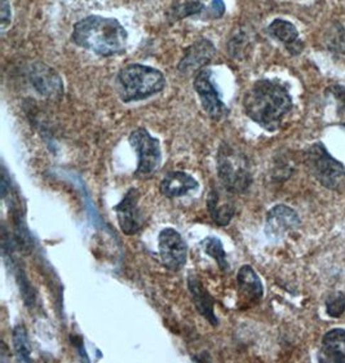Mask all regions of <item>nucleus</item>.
Wrapping results in <instances>:
<instances>
[{
  "label": "nucleus",
  "mask_w": 345,
  "mask_h": 363,
  "mask_svg": "<svg viewBox=\"0 0 345 363\" xmlns=\"http://www.w3.org/2000/svg\"><path fill=\"white\" fill-rule=\"evenodd\" d=\"M246 114L266 131L280 128L286 114L292 109V99L288 88L270 79L253 83L243 99Z\"/></svg>",
  "instance_id": "obj_1"
},
{
  "label": "nucleus",
  "mask_w": 345,
  "mask_h": 363,
  "mask_svg": "<svg viewBox=\"0 0 345 363\" xmlns=\"http://www.w3.org/2000/svg\"><path fill=\"white\" fill-rule=\"evenodd\" d=\"M127 39V30L121 22L102 16H88L77 22L72 34V43L104 57L124 52Z\"/></svg>",
  "instance_id": "obj_2"
},
{
  "label": "nucleus",
  "mask_w": 345,
  "mask_h": 363,
  "mask_svg": "<svg viewBox=\"0 0 345 363\" xmlns=\"http://www.w3.org/2000/svg\"><path fill=\"white\" fill-rule=\"evenodd\" d=\"M116 83L121 100L128 104L162 92L165 87V78L155 67L131 64L119 72Z\"/></svg>",
  "instance_id": "obj_3"
},
{
  "label": "nucleus",
  "mask_w": 345,
  "mask_h": 363,
  "mask_svg": "<svg viewBox=\"0 0 345 363\" xmlns=\"http://www.w3.org/2000/svg\"><path fill=\"white\" fill-rule=\"evenodd\" d=\"M217 174L224 188L233 194H242L251 186L252 174L248 160L230 145H221L219 149Z\"/></svg>",
  "instance_id": "obj_4"
},
{
  "label": "nucleus",
  "mask_w": 345,
  "mask_h": 363,
  "mask_svg": "<svg viewBox=\"0 0 345 363\" xmlns=\"http://www.w3.org/2000/svg\"><path fill=\"white\" fill-rule=\"evenodd\" d=\"M305 164L324 188L339 190L344 186L345 169L343 164L334 160L322 144H314L307 150Z\"/></svg>",
  "instance_id": "obj_5"
},
{
  "label": "nucleus",
  "mask_w": 345,
  "mask_h": 363,
  "mask_svg": "<svg viewBox=\"0 0 345 363\" xmlns=\"http://www.w3.org/2000/svg\"><path fill=\"white\" fill-rule=\"evenodd\" d=\"M130 144L137 154L135 177L149 179L155 174L162 163V150L158 138H153L145 128L131 132Z\"/></svg>",
  "instance_id": "obj_6"
},
{
  "label": "nucleus",
  "mask_w": 345,
  "mask_h": 363,
  "mask_svg": "<svg viewBox=\"0 0 345 363\" xmlns=\"http://www.w3.org/2000/svg\"><path fill=\"white\" fill-rule=\"evenodd\" d=\"M195 89L201 100L202 108L211 119L220 121L229 114V109L216 88L212 72L207 67H203L195 74Z\"/></svg>",
  "instance_id": "obj_7"
},
{
  "label": "nucleus",
  "mask_w": 345,
  "mask_h": 363,
  "mask_svg": "<svg viewBox=\"0 0 345 363\" xmlns=\"http://www.w3.org/2000/svg\"><path fill=\"white\" fill-rule=\"evenodd\" d=\"M160 260L171 272H179L187 262V246L180 233L173 228H165L158 235Z\"/></svg>",
  "instance_id": "obj_8"
},
{
  "label": "nucleus",
  "mask_w": 345,
  "mask_h": 363,
  "mask_svg": "<svg viewBox=\"0 0 345 363\" xmlns=\"http://www.w3.org/2000/svg\"><path fill=\"white\" fill-rule=\"evenodd\" d=\"M140 191L131 188L122 201L114 207L119 228L126 235H135L144 225V215L140 210Z\"/></svg>",
  "instance_id": "obj_9"
},
{
  "label": "nucleus",
  "mask_w": 345,
  "mask_h": 363,
  "mask_svg": "<svg viewBox=\"0 0 345 363\" xmlns=\"http://www.w3.org/2000/svg\"><path fill=\"white\" fill-rule=\"evenodd\" d=\"M29 79L36 92L43 97L60 100L64 96V82L61 77L43 62H38L31 66Z\"/></svg>",
  "instance_id": "obj_10"
},
{
  "label": "nucleus",
  "mask_w": 345,
  "mask_h": 363,
  "mask_svg": "<svg viewBox=\"0 0 345 363\" xmlns=\"http://www.w3.org/2000/svg\"><path fill=\"white\" fill-rule=\"evenodd\" d=\"M216 53L215 45L209 39H199L187 47L184 57L179 64L181 73L190 74L199 72L209 64Z\"/></svg>",
  "instance_id": "obj_11"
},
{
  "label": "nucleus",
  "mask_w": 345,
  "mask_h": 363,
  "mask_svg": "<svg viewBox=\"0 0 345 363\" xmlns=\"http://www.w3.org/2000/svg\"><path fill=\"white\" fill-rule=\"evenodd\" d=\"M299 224L300 218L295 211L285 204H278L268 212L266 235L270 238H280L283 234L296 229Z\"/></svg>",
  "instance_id": "obj_12"
},
{
  "label": "nucleus",
  "mask_w": 345,
  "mask_h": 363,
  "mask_svg": "<svg viewBox=\"0 0 345 363\" xmlns=\"http://www.w3.org/2000/svg\"><path fill=\"white\" fill-rule=\"evenodd\" d=\"M187 289L193 298L197 312L201 314L204 320L212 326L219 325V318L215 314V298L209 295V291L204 289L201 279L197 276H189L187 278Z\"/></svg>",
  "instance_id": "obj_13"
},
{
  "label": "nucleus",
  "mask_w": 345,
  "mask_h": 363,
  "mask_svg": "<svg viewBox=\"0 0 345 363\" xmlns=\"http://www.w3.org/2000/svg\"><path fill=\"white\" fill-rule=\"evenodd\" d=\"M198 186L199 184L193 176L181 171H173L165 174V179L159 185V190L162 196L167 198H180L187 196L193 190L198 189Z\"/></svg>",
  "instance_id": "obj_14"
},
{
  "label": "nucleus",
  "mask_w": 345,
  "mask_h": 363,
  "mask_svg": "<svg viewBox=\"0 0 345 363\" xmlns=\"http://www.w3.org/2000/svg\"><path fill=\"white\" fill-rule=\"evenodd\" d=\"M238 290L247 303H259L264 295V287L259 276L250 265H243L237 274Z\"/></svg>",
  "instance_id": "obj_15"
},
{
  "label": "nucleus",
  "mask_w": 345,
  "mask_h": 363,
  "mask_svg": "<svg viewBox=\"0 0 345 363\" xmlns=\"http://www.w3.org/2000/svg\"><path fill=\"white\" fill-rule=\"evenodd\" d=\"M221 196L219 190H209L207 196V210H209L211 218L214 220L216 225H229L231 218L236 213V206L228 198Z\"/></svg>",
  "instance_id": "obj_16"
},
{
  "label": "nucleus",
  "mask_w": 345,
  "mask_h": 363,
  "mask_svg": "<svg viewBox=\"0 0 345 363\" xmlns=\"http://www.w3.org/2000/svg\"><path fill=\"white\" fill-rule=\"evenodd\" d=\"M269 33L275 39L286 45L288 52L292 55H299L304 48V44L299 40V33L291 22L285 20H274L269 25Z\"/></svg>",
  "instance_id": "obj_17"
},
{
  "label": "nucleus",
  "mask_w": 345,
  "mask_h": 363,
  "mask_svg": "<svg viewBox=\"0 0 345 363\" xmlns=\"http://www.w3.org/2000/svg\"><path fill=\"white\" fill-rule=\"evenodd\" d=\"M322 353L330 362H345V330L334 328L324 335Z\"/></svg>",
  "instance_id": "obj_18"
},
{
  "label": "nucleus",
  "mask_w": 345,
  "mask_h": 363,
  "mask_svg": "<svg viewBox=\"0 0 345 363\" xmlns=\"http://www.w3.org/2000/svg\"><path fill=\"white\" fill-rule=\"evenodd\" d=\"M12 342L15 349L16 357L21 362L31 361V347H30L28 331L23 325H17L12 331Z\"/></svg>",
  "instance_id": "obj_19"
},
{
  "label": "nucleus",
  "mask_w": 345,
  "mask_h": 363,
  "mask_svg": "<svg viewBox=\"0 0 345 363\" xmlns=\"http://www.w3.org/2000/svg\"><path fill=\"white\" fill-rule=\"evenodd\" d=\"M202 248L204 251V254L209 255V257H212L215 260L217 267L221 269L223 272L229 270V262L226 257V252L224 250L221 240L216 237H207L202 240Z\"/></svg>",
  "instance_id": "obj_20"
},
{
  "label": "nucleus",
  "mask_w": 345,
  "mask_h": 363,
  "mask_svg": "<svg viewBox=\"0 0 345 363\" xmlns=\"http://www.w3.org/2000/svg\"><path fill=\"white\" fill-rule=\"evenodd\" d=\"M204 9V6L201 1H187V3H181L173 6L172 9L170 11L168 17L171 21H179L189 16L198 15Z\"/></svg>",
  "instance_id": "obj_21"
},
{
  "label": "nucleus",
  "mask_w": 345,
  "mask_h": 363,
  "mask_svg": "<svg viewBox=\"0 0 345 363\" xmlns=\"http://www.w3.org/2000/svg\"><path fill=\"white\" fill-rule=\"evenodd\" d=\"M326 44L331 51L345 55V30L340 23H334L327 33Z\"/></svg>",
  "instance_id": "obj_22"
},
{
  "label": "nucleus",
  "mask_w": 345,
  "mask_h": 363,
  "mask_svg": "<svg viewBox=\"0 0 345 363\" xmlns=\"http://www.w3.org/2000/svg\"><path fill=\"white\" fill-rule=\"evenodd\" d=\"M326 311L330 317L338 318L345 311V296L341 292L331 294L326 300Z\"/></svg>",
  "instance_id": "obj_23"
},
{
  "label": "nucleus",
  "mask_w": 345,
  "mask_h": 363,
  "mask_svg": "<svg viewBox=\"0 0 345 363\" xmlns=\"http://www.w3.org/2000/svg\"><path fill=\"white\" fill-rule=\"evenodd\" d=\"M0 18H1V29L4 30L11 23L12 13L8 0H0Z\"/></svg>",
  "instance_id": "obj_24"
},
{
  "label": "nucleus",
  "mask_w": 345,
  "mask_h": 363,
  "mask_svg": "<svg viewBox=\"0 0 345 363\" xmlns=\"http://www.w3.org/2000/svg\"><path fill=\"white\" fill-rule=\"evenodd\" d=\"M225 12V4L223 0H212L207 9V16L209 18H220Z\"/></svg>",
  "instance_id": "obj_25"
},
{
  "label": "nucleus",
  "mask_w": 345,
  "mask_h": 363,
  "mask_svg": "<svg viewBox=\"0 0 345 363\" xmlns=\"http://www.w3.org/2000/svg\"><path fill=\"white\" fill-rule=\"evenodd\" d=\"M331 92H332V95L334 97L338 100L339 106H340V109H345V88L341 87V86H334V87L330 88Z\"/></svg>",
  "instance_id": "obj_26"
},
{
  "label": "nucleus",
  "mask_w": 345,
  "mask_h": 363,
  "mask_svg": "<svg viewBox=\"0 0 345 363\" xmlns=\"http://www.w3.org/2000/svg\"><path fill=\"white\" fill-rule=\"evenodd\" d=\"M8 191H11V182L8 180L7 169L3 167V174H1V196L6 199Z\"/></svg>",
  "instance_id": "obj_27"
}]
</instances>
